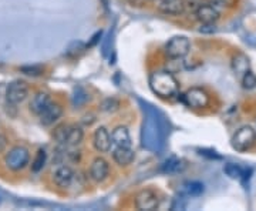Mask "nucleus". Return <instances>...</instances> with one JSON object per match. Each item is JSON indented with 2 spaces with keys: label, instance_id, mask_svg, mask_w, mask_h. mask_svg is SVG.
Returning <instances> with one entry per match:
<instances>
[{
  "label": "nucleus",
  "instance_id": "f257e3e1",
  "mask_svg": "<svg viewBox=\"0 0 256 211\" xmlns=\"http://www.w3.org/2000/svg\"><path fill=\"white\" fill-rule=\"evenodd\" d=\"M144 112H145L147 118L142 126V146L151 152H158L164 147L165 126H164L162 118L158 117V112L155 108H152V106H144Z\"/></svg>",
  "mask_w": 256,
  "mask_h": 211
},
{
  "label": "nucleus",
  "instance_id": "f03ea898",
  "mask_svg": "<svg viewBox=\"0 0 256 211\" xmlns=\"http://www.w3.org/2000/svg\"><path fill=\"white\" fill-rule=\"evenodd\" d=\"M148 84L154 94L161 98H171L180 92V84L175 76L168 70H155L150 74Z\"/></svg>",
  "mask_w": 256,
  "mask_h": 211
},
{
  "label": "nucleus",
  "instance_id": "7ed1b4c3",
  "mask_svg": "<svg viewBox=\"0 0 256 211\" xmlns=\"http://www.w3.org/2000/svg\"><path fill=\"white\" fill-rule=\"evenodd\" d=\"M256 144V132L251 126H244L231 138V146L239 153H245Z\"/></svg>",
  "mask_w": 256,
  "mask_h": 211
},
{
  "label": "nucleus",
  "instance_id": "20e7f679",
  "mask_svg": "<svg viewBox=\"0 0 256 211\" xmlns=\"http://www.w3.org/2000/svg\"><path fill=\"white\" fill-rule=\"evenodd\" d=\"M30 162V153L26 147L23 146H16L10 148L9 153L4 157V163L11 172H20L23 170Z\"/></svg>",
  "mask_w": 256,
  "mask_h": 211
},
{
  "label": "nucleus",
  "instance_id": "39448f33",
  "mask_svg": "<svg viewBox=\"0 0 256 211\" xmlns=\"http://www.w3.org/2000/svg\"><path fill=\"white\" fill-rule=\"evenodd\" d=\"M191 43L188 38L185 36H174L168 40V43L165 44V54L171 60H181L190 53Z\"/></svg>",
  "mask_w": 256,
  "mask_h": 211
},
{
  "label": "nucleus",
  "instance_id": "423d86ee",
  "mask_svg": "<svg viewBox=\"0 0 256 211\" xmlns=\"http://www.w3.org/2000/svg\"><path fill=\"white\" fill-rule=\"evenodd\" d=\"M181 100L191 108H204L209 104V94L204 88L192 87L182 94Z\"/></svg>",
  "mask_w": 256,
  "mask_h": 211
},
{
  "label": "nucleus",
  "instance_id": "0eeeda50",
  "mask_svg": "<svg viewBox=\"0 0 256 211\" xmlns=\"http://www.w3.org/2000/svg\"><path fill=\"white\" fill-rule=\"evenodd\" d=\"M28 96V86L26 82L23 80H14L11 82L6 90V100L7 103L11 106L20 104L21 102L26 100V97Z\"/></svg>",
  "mask_w": 256,
  "mask_h": 211
},
{
  "label": "nucleus",
  "instance_id": "6e6552de",
  "mask_svg": "<svg viewBox=\"0 0 256 211\" xmlns=\"http://www.w3.org/2000/svg\"><path fill=\"white\" fill-rule=\"evenodd\" d=\"M135 207L142 211L157 210L160 207V197L151 188L141 190L135 196Z\"/></svg>",
  "mask_w": 256,
  "mask_h": 211
},
{
  "label": "nucleus",
  "instance_id": "1a4fd4ad",
  "mask_svg": "<svg viewBox=\"0 0 256 211\" xmlns=\"http://www.w3.org/2000/svg\"><path fill=\"white\" fill-rule=\"evenodd\" d=\"M110 176V164L104 157H95L90 166V178L94 182H103Z\"/></svg>",
  "mask_w": 256,
  "mask_h": 211
},
{
  "label": "nucleus",
  "instance_id": "9d476101",
  "mask_svg": "<svg viewBox=\"0 0 256 211\" xmlns=\"http://www.w3.org/2000/svg\"><path fill=\"white\" fill-rule=\"evenodd\" d=\"M74 176H76V173L70 166L61 164V166L57 167L56 172L53 173V182L60 188H68L71 186L73 180H74Z\"/></svg>",
  "mask_w": 256,
  "mask_h": 211
},
{
  "label": "nucleus",
  "instance_id": "9b49d317",
  "mask_svg": "<svg viewBox=\"0 0 256 211\" xmlns=\"http://www.w3.org/2000/svg\"><path fill=\"white\" fill-rule=\"evenodd\" d=\"M93 144H94V148L98 153H108L111 150V134L108 133V130L105 127H98L94 132L93 136Z\"/></svg>",
  "mask_w": 256,
  "mask_h": 211
},
{
  "label": "nucleus",
  "instance_id": "f8f14e48",
  "mask_svg": "<svg viewBox=\"0 0 256 211\" xmlns=\"http://www.w3.org/2000/svg\"><path fill=\"white\" fill-rule=\"evenodd\" d=\"M61 114H63V107L58 104V103L51 102V103L38 114V118H40V123L43 126H51L54 124L57 120L61 117Z\"/></svg>",
  "mask_w": 256,
  "mask_h": 211
},
{
  "label": "nucleus",
  "instance_id": "ddd939ff",
  "mask_svg": "<svg viewBox=\"0 0 256 211\" xmlns=\"http://www.w3.org/2000/svg\"><path fill=\"white\" fill-rule=\"evenodd\" d=\"M158 10L168 16H180L185 12L184 0H155Z\"/></svg>",
  "mask_w": 256,
  "mask_h": 211
},
{
  "label": "nucleus",
  "instance_id": "4468645a",
  "mask_svg": "<svg viewBox=\"0 0 256 211\" xmlns=\"http://www.w3.org/2000/svg\"><path fill=\"white\" fill-rule=\"evenodd\" d=\"M195 18L201 23H215L219 19V10L215 9L212 4L204 3L199 6V9L195 12Z\"/></svg>",
  "mask_w": 256,
  "mask_h": 211
},
{
  "label": "nucleus",
  "instance_id": "2eb2a0df",
  "mask_svg": "<svg viewBox=\"0 0 256 211\" xmlns=\"http://www.w3.org/2000/svg\"><path fill=\"white\" fill-rule=\"evenodd\" d=\"M84 138V132L80 126H67L66 136H64V147H76L83 142Z\"/></svg>",
  "mask_w": 256,
  "mask_h": 211
},
{
  "label": "nucleus",
  "instance_id": "dca6fc26",
  "mask_svg": "<svg viewBox=\"0 0 256 211\" xmlns=\"http://www.w3.org/2000/svg\"><path fill=\"white\" fill-rule=\"evenodd\" d=\"M135 158V152L131 147H115L113 152V160L121 167H127Z\"/></svg>",
  "mask_w": 256,
  "mask_h": 211
},
{
  "label": "nucleus",
  "instance_id": "f3484780",
  "mask_svg": "<svg viewBox=\"0 0 256 211\" xmlns=\"http://www.w3.org/2000/svg\"><path fill=\"white\" fill-rule=\"evenodd\" d=\"M111 140L117 147H131V144H133L130 132L125 126H118L114 128L111 133Z\"/></svg>",
  "mask_w": 256,
  "mask_h": 211
},
{
  "label": "nucleus",
  "instance_id": "a211bd4d",
  "mask_svg": "<svg viewBox=\"0 0 256 211\" xmlns=\"http://www.w3.org/2000/svg\"><path fill=\"white\" fill-rule=\"evenodd\" d=\"M50 103H51V98H50L47 93L46 92H38V93H36L33 96L31 102H30V110L34 114L38 116Z\"/></svg>",
  "mask_w": 256,
  "mask_h": 211
},
{
  "label": "nucleus",
  "instance_id": "6ab92c4d",
  "mask_svg": "<svg viewBox=\"0 0 256 211\" xmlns=\"http://www.w3.org/2000/svg\"><path fill=\"white\" fill-rule=\"evenodd\" d=\"M232 70L238 77H242L249 70V58L244 53H238L232 58Z\"/></svg>",
  "mask_w": 256,
  "mask_h": 211
},
{
  "label": "nucleus",
  "instance_id": "aec40b11",
  "mask_svg": "<svg viewBox=\"0 0 256 211\" xmlns=\"http://www.w3.org/2000/svg\"><path fill=\"white\" fill-rule=\"evenodd\" d=\"M205 192V186L199 182H185L181 187V194L187 197H198Z\"/></svg>",
  "mask_w": 256,
  "mask_h": 211
},
{
  "label": "nucleus",
  "instance_id": "412c9836",
  "mask_svg": "<svg viewBox=\"0 0 256 211\" xmlns=\"http://www.w3.org/2000/svg\"><path fill=\"white\" fill-rule=\"evenodd\" d=\"M224 172L227 176H229L231 178H235V180H247L248 174H251V170H247V168H242L241 166L234 163H228L225 164L224 167ZM249 177V176H248Z\"/></svg>",
  "mask_w": 256,
  "mask_h": 211
},
{
  "label": "nucleus",
  "instance_id": "4be33fe9",
  "mask_svg": "<svg viewBox=\"0 0 256 211\" xmlns=\"http://www.w3.org/2000/svg\"><path fill=\"white\" fill-rule=\"evenodd\" d=\"M184 168V162L181 158H177V157H170L167 158L161 166V172L165 174H174L178 173Z\"/></svg>",
  "mask_w": 256,
  "mask_h": 211
},
{
  "label": "nucleus",
  "instance_id": "5701e85b",
  "mask_svg": "<svg viewBox=\"0 0 256 211\" xmlns=\"http://www.w3.org/2000/svg\"><path fill=\"white\" fill-rule=\"evenodd\" d=\"M46 162H47V153H46V150L40 148L37 153H36V157H34L33 163H31V170L34 173L41 172L44 168V166H46Z\"/></svg>",
  "mask_w": 256,
  "mask_h": 211
},
{
  "label": "nucleus",
  "instance_id": "b1692460",
  "mask_svg": "<svg viewBox=\"0 0 256 211\" xmlns=\"http://www.w3.org/2000/svg\"><path fill=\"white\" fill-rule=\"evenodd\" d=\"M118 107H120V102L115 97H108V98L101 102L100 110L104 112V113H113L115 110H118Z\"/></svg>",
  "mask_w": 256,
  "mask_h": 211
},
{
  "label": "nucleus",
  "instance_id": "393cba45",
  "mask_svg": "<svg viewBox=\"0 0 256 211\" xmlns=\"http://www.w3.org/2000/svg\"><path fill=\"white\" fill-rule=\"evenodd\" d=\"M241 82H242V86H244V88H247V90H252V88H255L256 87V74L254 73V72L248 70L247 73L241 77Z\"/></svg>",
  "mask_w": 256,
  "mask_h": 211
},
{
  "label": "nucleus",
  "instance_id": "a878e982",
  "mask_svg": "<svg viewBox=\"0 0 256 211\" xmlns=\"http://www.w3.org/2000/svg\"><path fill=\"white\" fill-rule=\"evenodd\" d=\"M87 100H88V94L85 93L84 88H81V87L76 88L74 96H73V104L81 106V104H84Z\"/></svg>",
  "mask_w": 256,
  "mask_h": 211
},
{
  "label": "nucleus",
  "instance_id": "bb28decb",
  "mask_svg": "<svg viewBox=\"0 0 256 211\" xmlns=\"http://www.w3.org/2000/svg\"><path fill=\"white\" fill-rule=\"evenodd\" d=\"M204 3H205V0H184L185 9L188 12H192V13H195L199 9V6H202Z\"/></svg>",
  "mask_w": 256,
  "mask_h": 211
},
{
  "label": "nucleus",
  "instance_id": "cd10ccee",
  "mask_svg": "<svg viewBox=\"0 0 256 211\" xmlns=\"http://www.w3.org/2000/svg\"><path fill=\"white\" fill-rule=\"evenodd\" d=\"M66 127L67 126H60L57 127L56 132H54V140L57 143L63 146V142H64V136H66Z\"/></svg>",
  "mask_w": 256,
  "mask_h": 211
},
{
  "label": "nucleus",
  "instance_id": "c85d7f7f",
  "mask_svg": "<svg viewBox=\"0 0 256 211\" xmlns=\"http://www.w3.org/2000/svg\"><path fill=\"white\" fill-rule=\"evenodd\" d=\"M201 33H205V34H211V33H215L217 32V26L215 23H201Z\"/></svg>",
  "mask_w": 256,
  "mask_h": 211
},
{
  "label": "nucleus",
  "instance_id": "c756f323",
  "mask_svg": "<svg viewBox=\"0 0 256 211\" xmlns=\"http://www.w3.org/2000/svg\"><path fill=\"white\" fill-rule=\"evenodd\" d=\"M209 4H212L215 9H221V8H225L227 4V0H208Z\"/></svg>",
  "mask_w": 256,
  "mask_h": 211
},
{
  "label": "nucleus",
  "instance_id": "7c9ffc66",
  "mask_svg": "<svg viewBox=\"0 0 256 211\" xmlns=\"http://www.w3.org/2000/svg\"><path fill=\"white\" fill-rule=\"evenodd\" d=\"M101 36H103V32H97L94 36H93V40H91V42H90V43H88L87 46H88V48H93L95 43H98V42H100Z\"/></svg>",
  "mask_w": 256,
  "mask_h": 211
},
{
  "label": "nucleus",
  "instance_id": "2f4dec72",
  "mask_svg": "<svg viewBox=\"0 0 256 211\" xmlns=\"http://www.w3.org/2000/svg\"><path fill=\"white\" fill-rule=\"evenodd\" d=\"M6 147H7V138H6V136L0 134V153H3L6 150Z\"/></svg>",
  "mask_w": 256,
  "mask_h": 211
},
{
  "label": "nucleus",
  "instance_id": "473e14b6",
  "mask_svg": "<svg viewBox=\"0 0 256 211\" xmlns=\"http://www.w3.org/2000/svg\"><path fill=\"white\" fill-rule=\"evenodd\" d=\"M131 4H137V6H140L142 3H145V2H150V0H128Z\"/></svg>",
  "mask_w": 256,
  "mask_h": 211
},
{
  "label": "nucleus",
  "instance_id": "72a5a7b5",
  "mask_svg": "<svg viewBox=\"0 0 256 211\" xmlns=\"http://www.w3.org/2000/svg\"><path fill=\"white\" fill-rule=\"evenodd\" d=\"M0 202H1V200H0Z\"/></svg>",
  "mask_w": 256,
  "mask_h": 211
}]
</instances>
